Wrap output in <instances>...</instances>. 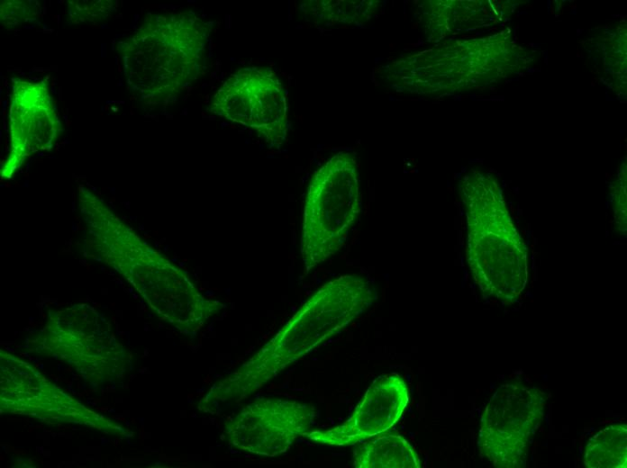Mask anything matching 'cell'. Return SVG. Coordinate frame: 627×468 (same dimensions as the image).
I'll use <instances>...</instances> for the list:
<instances>
[{
	"label": "cell",
	"instance_id": "cell-1",
	"mask_svg": "<svg viewBox=\"0 0 627 468\" xmlns=\"http://www.w3.org/2000/svg\"><path fill=\"white\" fill-rule=\"evenodd\" d=\"M377 300L371 282L345 274L318 289L258 353L218 382L204 398L209 404L247 398L286 366L343 329Z\"/></svg>",
	"mask_w": 627,
	"mask_h": 468
},
{
	"label": "cell",
	"instance_id": "cell-2",
	"mask_svg": "<svg viewBox=\"0 0 627 468\" xmlns=\"http://www.w3.org/2000/svg\"><path fill=\"white\" fill-rule=\"evenodd\" d=\"M210 32L193 12L148 14L118 44L130 89L150 104L176 96L204 72Z\"/></svg>",
	"mask_w": 627,
	"mask_h": 468
},
{
	"label": "cell",
	"instance_id": "cell-3",
	"mask_svg": "<svg viewBox=\"0 0 627 468\" xmlns=\"http://www.w3.org/2000/svg\"><path fill=\"white\" fill-rule=\"evenodd\" d=\"M360 210L355 157L341 151L314 173L308 186L301 236L306 272L342 247Z\"/></svg>",
	"mask_w": 627,
	"mask_h": 468
},
{
	"label": "cell",
	"instance_id": "cell-4",
	"mask_svg": "<svg viewBox=\"0 0 627 468\" xmlns=\"http://www.w3.org/2000/svg\"><path fill=\"white\" fill-rule=\"evenodd\" d=\"M121 267L150 307L182 332L197 331L224 306L202 295L184 271L141 238L125 247Z\"/></svg>",
	"mask_w": 627,
	"mask_h": 468
},
{
	"label": "cell",
	"instance_id": "cell-5",
	"mask_svg": "<svg viewBox=\"0 0 627 468\" xmlns=\"http://www.w3.org/2000/svg\"><path fill=\"white\" fill-rule=\"evenodd\" d=\"M546 400L543 391L520 380L498 387L481 416L477 439L481 454L495 467L524 466Z\"/></svg>",
	"mask_w": 627,
	"mask_h": 468
},
{
	"label": "cell",
	"instance_id": "cell-6",
	"mask_svg": "<svg viewBox=\"0 0 627 468\" xmlns=\"http://www.w3.org/2000/svg\"><path fill=\"white\" fill-rule=\"evenodd\" d=\"M211 111L252 129L269 147H280L286 140V91L268 68L249 67L232 74L214 95Z\"/></svg>",
	"mask_w": 627,
	"mask_h": 468
},
{
	"label": "cell",
	"instance_id": "cell-7",
	"mask_svg": "<svg viewBox=\"0 0 627 468\" xmlns=\"http://www.w3.org/2000/svg\"><path fill=\"white\" fill-rule=\"evenodd\" d=\"M316 412L309 404L280 398H260L249 403L226 425L229 443L243 452L273 457L286 452L306 436Z\"/></svg>",
	"mask_w": 627,
	"mask_h": 468
},
{
	"label": "cell",
	"instance_id": "cell-8",
	"mask_svg": "<svg viewBox=\"0 0 627 468\" xmlns=\"http://www.w3.org/2000/svg\"><path fill=\"white\" fill-rule=\"evenodd\" d=\"M10 151L1 168L11 178L32 154L50 150L62 132L45 81L14 78L9 111Z\"/></svg>",
	"mask_w": 627,
	"mask_h": 468
},
{
	"label": "cell",
	"instance_id": "cell-9",
	"mask_svg": "<svg viewBox=\"0 0 627 468\" xmlns=\"http://www.w3.org/2000/svg\"><path fill=\"white\" fill-rule=\"evenodd\" d=\"M408 400V389L401 375H381L342 425L311 430L305 436L324 445L354 446L387 431L400 418Z\"/></svg>",
	"mask_w": 627,
	"mask_h": 468
},
{
	"label": "cell",
	"instance_id": "cell-10",
	"mask_svg": "<svg viewBox=\"0 0 627 468\" xmlns=\"http://www.w3.org/2000/svg\"><path fill=\"white\" fill-rule=\"evenodd\" d=\"M356 468H419L421 460L402 436L385 431L361 442L353 452Z\"/></svg>",
	"mask_w": 627,
	"mask_h": 468
},
{
	"label": "cell",
	"instance_id": "cell-11",
	"mask_svg": "<svg viewBox=\"0 0 627 468\" xmlns=\"http://www.w3.org/2000/svg\"><path fill=\"white\" fill-rule=\"evenodd\" d=\"M584 463L589 468L626 467V423L613 424L595 433L586 444Z\"/></svg>",
	"mask_w": 627,
	"mask_h": 468
},
{
	"label": "cell",
	"instance_id": "cell-12",
	"mask_svg": "<svg viewBox=\"0 0 627 468\" xmlns=\"http://www.w3.org/2000/svg\"><path fill=\"white\" fill-rule=\"evenodd\" d=\"M115 6L110 0H72L68 2V14L72 23L95 24L109 18Z\"/></svg>",
	"mask_w": 627,
	"mask_h": 468
},
{
	"label": "cell",
	"instance_id": "cell-13",
	"mask_svg": "<svg viewBox=\"0 0 627 468\" xmlns=\"http://www.w3.org/2000/svg\"><path fill=\"white\" fill-rule=\"evenodd\" d=\"M41 4L37 1L9 0L0 4V19L7 29H14L32 22L40 15Z\"/></svg>",
	"mask_w": 627,
	"mask_h": 468
}]
</instances>
